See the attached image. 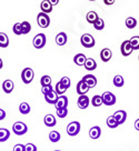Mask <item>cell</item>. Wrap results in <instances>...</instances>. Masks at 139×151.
Returning <instances> with one entry per match:
<instances>
[{
    "label": "cell",
    "mask_w": 139,
    "mask_h": 151,
    "mask_svg": "<svg viewBox=\"0 0 139 151\" xmlns=\"http://www.w3.org/2000/svg\"><path fill=\"white\" fill-rule=\"evenodd\" d=\"M34 77L35 73L31 68H24L22 72H21V79H22V82L26 83V85H28V83H30L31 81L34 80Z\"/></svg>",
    "instance_id": "cell-1"
},
{
    "label": "cell",
    "mask_w": 139,
    "mask_h": 151,
    "mask_svg": "<svg viewBox=\"0 0 139 151\" xmlns=\"http://www.w3.org/2000/svg\"><path fill=\"white\" fill-rule=\"evenodd\" d=\"M80 42H81L82 47L85 48H92L95 46V39L91 36L90 33H85L82 35L81 38H80Z\"/></svg>",
    "instance_id": "cell-2"
},
{
    "label": "cell",
    "mask_w": 139,
    "mask_h": 151,
    "mask_svg": "<svg viewBox=\"0 0 139 151\" xmlns=\"http://www.w3.org/2000/svg\"><path fill=\"white\" fill-rule=\"evenodd\" d=\"M37 22H38V26L41 27V28H47L50 24V18L47 14L45 12H40L37 16Z\"/></svg>",
    "instance_id": "cell-3"
},
{
    "label": "cell",
    "mask_w": 139,
    "mask_h": 151,
    "mask_svg": "<svg viewBox=\"0 0 139 151\" xmlns=\"http://www.w3.org/2000/svg\"><path fill=\"white\" fill-rule=\"evenodd\" d=\"M12 131H14V133L17 134V136H22V134H24L26 132L28 131V128H27V126H26L24 122L18 121V122L14 123V126H12Z\"/></svg>",
    "instance_id": "cell-4"
},
{
    "label": "cell",
    "mask_w": 139,
    "mask_h": 151,
    "mask_svg": "<svg viewBox=\"0 0 139 151\" xmlns=\"http://www.w3.org/2000/svg\"><path fill=\"white\" fill-rule=\"evenodd\" d=\"M79 131H80V123L78 121H72L67 126V133L71 137L77 136Z\"/></svg>",
    "instance_id": "cell-5"
},
{
    "label": "cell",
    "mask_w": 139,
    "mask_h": 151,
    "mask_svg": "<svg viewBox=\"0 0 139 151\" xmlns=\"http://www.w3.org/2000/svg\"><path fill=\"white\" fill-rule=\"evenodd\" d=\"M102 101L106 106H114L116 104V96L110 91H106L102 93Z\"/></svg>",
    "instance_id": "cell-6"
},
{
    "label": "cell",
    "mask_w": 139,
    "mask_h": 151,
    "mask_svg": "<svg viewBox=\"0 0 139 151\" xmlns=\"http://www.w3.org/2000/svg\"><path fill=\"white\" fill-rule=\"evenodd\" d=\"M120 51H121V55L125 57H128L131 55V52L134 51V48L131 46L129 40H125L124 42L121 43V47H120Z\"/></svg>",
    "instance_id": "cell-7"
},
{
    "label": "cell",
    "mask_w": 139,
    "mask_h": 151,
    "mask_svg": "<svg viewBox=\"0 0 139 151\" xmlns=\"http://www.w3.org/2000/svg\"><path fill=\"white\" fill-rule=\"evenodd\" d=\"M46 45V36L43 33H38L36 37L34 38V46L37 49H41L45 47Z\"/></svg>",
    "instance_id": "cell-8"
},
{
    "label": "cell",
    "mask_w": 139,
    "mask_h": 151,
    "mask_svg": "<svg viewBox=\"0 0 139 151\" xmlns=\"http://www.w3.org/2000/svg\"><path fill=\"white\" fill-rule=\"evenodd\" d=\"M89 86L87 85L85 81L80 80L78 83H77V87H76V91L77 93L79 94V96H84V94H86L88 91H89Z\"/></svg>",
    "instance_id": "cell-9"
},
{
    "label": "cell",
    "mask_w": 139,
    "mask_h": 151,
    "mask_svg": "<svg viewBox=\"0 0 139 151\" xmlns=\"http://www.w3.org/2000/svg\"><path fill=\"white\" fill-rule=\"evenodd\" d=\"M77 104H78V107L80 109H87L89 104H90V100H89V98L87 97L86 94H84V96H79Z\"/></svg>",
    "instance_id": "cell-10"
},
{
    "label": "cell",
    "mask_w": 139,
    "mask_h": 151,
    "mask_svg": "<svg viewBox=\"0 0 139 151\" xmlns=\"http://www.w3.org/2000/svg\"><path fill=\"white\" fill-rule=\"evenodd\" d=\"M114 117L116 118V120H117V122L120 124H122V123L126 121V119H127V113H126V111H124V110H118V111H116L115 113H114Z\"/></svg>",
    "instance_id": "cell-11"
},
{
    "label": "cell",
    "mask_w": 139,
    "mask_h": 151,
    "mask_svg": "<svg viewBox=\"0 0 139 151\" xmlns=\"http://www.w3.org/2000/svg\"><path fill=\"white\" fill-rule=\"evenodd\" d=\"M82 81H85L89 86V88H94L97 85V78L94 75H86L82 78Z\"/></svg>",
    "instance_id": "cell-12"
},
{
    "label": "cell",
    "mask_w": 139,
    "mask_h": 151,
    "mask_svg": "<svg viewBox=\"0 0 139 151\" xmlns=\"http://www.w3.org/2000/svg\"><path fill=\"white\" fill-rule=\"evenodd\" d=\"M58 98H59V97H58V93L56 92V90H53V91H51L50 93L45 96L46 101L50 104H56V102L58 101Z\"/></svg>",
    "instance_id": "cell-13"
},
{
    "label": "cell",
    "mask_w": 139,
    "mask_h": 151,
    "mask_svg": "<svg viewBox=\"0 0 139 151\" xmlns=\"http://www.w3.org/2000/svg\"><path fill=\"white\" fill-rule=\"evenodd\" d=\"M111 57H112V52H111V50L109 48H105V49L101 50L100 59L104 62H108L111 59Z\"/></svg>",
    "instance_id": "cell-14"
},
{
    "label": "cell",
    "mask_w": 139,
    "mask_h": 151,
    "mask_svg": "<svg viewBox=\"0 0 139 151\" xmlns=\"http://www.w3.org/2000/svg\"><path fill=\"white\" fill-rule=\"evenodd\" d=\"M68 106V98L66 96H60L59 98H58V101L56 102L55 104V107L56 109H63V108H67Z\"/></svg>",
    "instance_id": "cell-15"
},
{
    "label": "cell",
    "mask_w": 139,
    "mask_h": 151,
    "mask_svg": "<svg viewBox=\"0 0 139 151\" xmlns=\"http://www.w3.org/2000/svg\"><path fill=\"white\" fill-rule=\"evenodd\" d=\"M101 134V129L100 127H98V126H94L92 128H90V130H89V137L91 139H94V140H96L98 138L100 137Z\"/></svg>",
    "instance_id": "cell-16"
},
{
    "label": "cell",
    "mask_w": 139,
    "mask_h": 151,
    "mask_svg": "<svg viewBox=\"0 0 139 151\" xmlns=\"http://www.w3.org/2000/svg\"><path fill=\"white\" fill-rule=\"evenodd\" d=\"M87 59H88V58H86V56H85L84 53H78V55H76L75 58H73V62L76 63L77 66H85Z\"/></svg>",
    "instance_id": "cell-17"
},
{
    "label": "cell",
    "mask_w": 139,
    "mask_h": 151,
    "mask_svg": "<svg viewBox=\"0 0 139 151\" xmlns=\"http://www.w3.org/2000/svg\"><path fill=\"white\" fill-rule=\"evenodd\" d=\"M53 6L49 2L48 0H43L42 2H41V5H40V8H41V11L45 12V14H50L51 11H53Z\"/></svg>",
    "instance_id": "cell-18"
},
{
    "label": "cell",
    "mask_w": 139,
    "mask_h": 151,
    "mask_svg": "<svg viewBox=\"0 0 139 151\" xmlns=\"http://www.w3.org/2000/svg\"><path fill=\"white\" fill-rule=\"evenodd\" d=\"M67 42V35L65 32H59L56 36V43L58 46H65Z\"/></svg>",
    "instance_id": "cell-19"
},
{
    "label": "cell",
    "mask_w": 139,
    "mask_h": 151,
    "mask_svg": "<svg viewBox=\"0 0 139 151\" xmlns=\"http://www.w3.org/2000/svg\"><path fill=\"white\" fill-rule=\"evenodd\" d=\"M14 82L11 80H5L4 81V83H2V90L5 91L6 93H10L12 90H14Z\"/></svg>",
    "instance_id": "cell-20"
},
{
    "label": "cell",
    "mask_w": 139,
    "mask_h": 151,
    "mask_svg": "<svg viewBox=\"0 0 139 151\" xmlns=\"http://www.w3.org/2000/svg\"><path fill=\"white\" fill-rule=\"evenodd\" d=\"M43 122L47 127H53V126H56V118L53 114H47L43 119Z\"/></svg>",
    "instance_id": "cell-21"
},
{
    "label": "cell",
    "mask_w": 139,
    "mask_h": 151,
    "mask_svg": "<svg viewBox=\"0 0 139 151\" xmlns=\"http://www.w3.org/2000/svg\"><path fill=\"white\" fill-rule=\"evenodd\" d=\"M86 19H87V21H88L89 24H94L97 21V20L99 19V17H98V14H97L96 11H89V12L87 14Z\"/></svg>",
    "instance_id": "cell-22"
},
{
    "label": "cell",
    "mask_w": 139,
    "mask_h": 151,
    "mask_svg": "<svg viewBox=\"0 0 139 151\" xmlns=\"http://www.w3.org/2000/svg\"><path fill=\"white\" fill-rule=\"evenodd\" d=\"M85 68H86L88 71H92L97 68V62L92 59V58H88L87 59L86 63H85Z\"/></svg>",
    "instance_id": "cell-23"
},
{
    "label": "cell",
    "mask_w": 139,
    "mask_h": 151,
    "mask_svg": "<svg viewBox=\"0 0 139 151\" xmlns=\"http://www.w3.org/2000/svg\"><path fill=\"white\" fill-rule=\"evenodd\" d=\"M10 137V131L8 129L5 128H1L0 129V142H5L7 141Z\"/></svg>",
    "instance_id": "cell-24"
},
{
    "label": "cell",
    "mask_w": 139,
    "mask_h": 151,
    "mask_svg": "<svg viewBox=\"0 0 139 151\" xmlns=\"http://www.w3.org/2000/svg\"><path fill=\"white\" fill-rule=\"evenodd\" d=\"M9 45V39L8 36L5 32H0V47L1 48H7Z\"/></svg>",
    "instance_id": "cell-25"
},
{
    "label": "cell",
    "mask_w": 139,
    "mask_h": 151,
    "mask_svg": "<svg viewBox=\"0 0 139 151\" xmlns=\"http://www.w3.org/2000/svg\"><path fill=\"white\" fill-rule=\"evenodd\" d=\"M104 104V101H102V96H94V98L91 99V104L94 106V107H100L101 104Z\"/></svg>",
    "instance_id": "cell-26"
},
{
    "label": "cell",
    "mask_w": 139,
    "mask_h": 151,
    "mask_svg": "<svg viewBox=\"0 0 139 151\" xmlns=\"http://www.w3.org/2000/svg\"><path fill=\"white\" fill-rule=\"evenodd\" d=\"M106 122H107V126H108V127L112 128V129H114V128H117L119 126V123L117 122V120H116V118L114 117V114L110 116V117H108Z\"/></svg>",
    "instance_id": "cell-27"
},
{
    "label": "cell",
    "mask_w": 139,
    "mask_h": 151,
    "mask_svg": "<svg viewBox=\"0 0 139 151\" xmlns=\"http://www.w3.org/2000/svg\"><path fill=\"white\" fill-rule=\"evenodd\" d=\"M137 26V20L134 17H128L126 19V27L129 29H134Z\"/></svg>",
    "instance_id": "cell-28"
},
{
    "label": "cell",
    "mask_w": 139,
    "mask_h": 151,
    "mask_svg": "<svg viewBox=\"0 0 139 151\" xmlns=\"http://www.w3.org/2000/svg\"><path fill=\"white\" fill-rule=\"evenodd\" d=\"M19 111L21 114H28L30 112V106L27 102H22L19 106Z\"/></svg>",
    "instance_id": "cell-29"
},
{
    "label": "cell",
    "mask_w": 139,
    "mask_h": 151,
    "mask_svg": "<svg viewBox=\"0 0 139 151\" xmlns=\"http://www.w3.org/2000/svg\"><path fill=\"white\" fill-rule=\"evenodd\" d=\"M60 138H61V136L58 131H51L49 133V140L51 142H58L60 140Z\"/></svg>",
    "instance_id": "cell-30"
},
{
    "label": "cell",
    "mask_w": 139,
    "mask_h": 151,
    "mask_svg": "<svg viewBox=\"0 0 139 151\" xmlns=\"http://www.w3.org/2000/svg\"><path fill=\"white\" fill-rule=\"evenodd\" d=\"M66 91H67V88L61 83V81L57 82V85H56V92H57L58 94H60V96H63V93H65Z\"/></svg>",
    "instance_id": "cell-31"
},
{
    "label": "cell",
    "mask_w": 139,
    "mask_h": 151,
    "mask_svg": "<svg viewBox=\"0 0 139 151\" xmlns=\"http://www.w3.org/2000/svg\"><path fill=\"white\" fill-rule=\"evenodd\" d=\"M124 83H125V81H124V78L121 77V76H115V78H114V85L116 86V87H118V88H120V87H122L124 86Z\"/></svg>",
    "instance_id": "cell-32"
},
{
    "label": "cell",
    "mask_w": 139,
    "mask_h": 151,
    "mask_svg": "<svg viewBox=\"0 0 139 151\" xmlns=\"http://www.w3.org/2000/svg\"><path fill=\"white\" fill-rule=\"evenodd\" d=\"M21 28H22V35H27V33L30 32L31 26L28 21H24V22H21Z\"/></svg>",
    "instance_id": "cell-33"
},
{
    "label": "cell",
    "mask_w": 139,
    "mask_h": 151,
    "mask_svg": "<svg viewBox=\"0 0 139 151\" xmlns=\"http://www.w3.org/2000/svg\"><path fill=\"white\" fill-rule=\"evenodd\" d=\"M131 46L134 48V50H138L139 49V36H135L129 40Z\"/></svg>",
    "instance_id": "cell-34"
},
{
    "label": "cell",
    "mask_w": 139,
    "mask_h": 151,
    "mask_svg": "<svg viewBox=\"0 0 139 151\" xmlns=\"http://www.w3.org/2000/svg\"><path fill=\"white\" fill-rule=\"evenodd\" d=\"M40 83H41V87L50 86L51 85V78L49 76H42L41 79H40Z\"/></svg>",
    "instance_id": "cell-35"
},
{
    "label": "cell",
    "mask_w": 139,
    "mask_h": 151,
    "mask_svg": "<svg viewBox=\"0 0 139 151\" xmlns=\"http://www.w3.org/2000/svg\"><path fill=\"white\" fill-rule=\"evenodd\" d=\"M94 27H95L96 30H102V29L105 28V22H104V20L101 18H99L96 22L94 24Z\"/></svg>",
    "instance_id": "cell-36"
},
{
    "label": "cell",
    "mask_w": 139,
    "mask_h": 151,
    "mask_svg": "<svg viewBox=\"0 0 139 151\" xmlns=\"http://www.w3.org/2000/svg\"><path fill=\"white\" fill-rule=\"evenodd\" d=\"M12 31H14V33H16V35H22V28H21V24H14V28H12Z\"/></svg>",
    "instance_id": "cell-37"
},
{
    "label": "cell",
    "mask_w": 139,
    "mask_h": 151,
    "mask_svg": "<svg viewBox=\"0 0 139 151\" xmlns=\"http://www.w3.org/2000/svg\"><path fill=\"white\" fill-rule=\"evenodd\" d=\"M68 114V109L67 108H63V109H58L57 110V116L59 118H65L67 117Z\"/></svg>",
    "instance_id": "cell-38"
},
{
    "label": "cell",
    "mask_w": 139,
    "mask_h": 151,
    "mask_svg": "<svg viewBox=\"0 0 139 151\" xmlns=\"http://www.w3.org/2000/svg\"><path fill=\"white\" fill-rule=\"evenodd\" d=\"M51 91H53V86H51V85L41 87V92H42L45 96H46V94H48V93H50Z\"/></svg>",
    "instance_id": "cell-39"
},
{
    "label": "cell",
    "mask_w": 139,
    "mask_h": 151,
    "mask_svg": "<svg viewBox=\"0 0 139 151\" xmlns=\"http://www.w3.org/2000/svg\"><path fill=\"white\" fill-rule=\"evenodd\" d=\"M61 83H63V86H65V87H66V88H70V85H71V81H70V79H69V78H68V77H63V78H61Z\"/></svg>",
    "instance_id": "cell-40"
},
{
    "label": "cell",
    "mask_w": 139,
    "mask_h": 151,
    "mask_svg": "<svg viewBox=\"0 0 139 151\" xmlns=\"http://www.w3.org/2000/svg\"><path fill=\"white\" fill-rule=\"evenodd\" d=\"M14 151H26V145H22V143H17V145H14Z\"/></svg>",
    "instance_id": "cell-41"
},
{
    "label": "cell",
    "mask_w": 139,
    "mask_h": 151,
    "mask_svg": "<svg viewBox=\"0 0 139 151\" xmlns=\"http://www.w3.org/2000/svg\"><path fill=\"white\" fill-rule=\"evenodd\" d=\"M26 151H37V147L34 143H27L26 145Z\"/></svg>",
    "instance_id": "cell-42"
},
{
    "label": "cell",
    "mask_w": 139,
    "mask_h": 151,
    "mask_svg": "<svg viewBox=\"0 0 139 151\" xmlns=\"http://www.w3.org/2000/svg\"><path fill=\"white\" fill-rule=\"evenodd\" d=\"M115 1H116V0H104V2H105V5H107V6H111V5H114V4H115Z\"/></svg>",
    "instance_id": "cell-43"
},
{
    "label": "cell",
    "mask_w": 139,
    "mask_h": 151,
    "mask_svg": "<svg viewBox=\"0 0 139 151\" xmlns=\"http://www.w3.org/2000/svg\"><path fill=\"white\" fill-rule=\"evenodd\" d=\"M5 118H6V112L1 109L0 110V120H4Z\"/></svg>",
    "instance_id": "cell-44"
},
{
    "label": "cell",
    "mask_w": 139,
    "mask_h": 151,
    "mask_svg": "<svg viewBox=\"0 0 139 151\" xmlns=\"http://www.w3.org/2000/svg\"><path fill=\"white\" fill-rule=\"evenodd\" d=\"M135 129L139 131V119H137V120L135 121Z\"/></svg>",
    "instance_id": "cell-45"
},
{
    "label": "cell",
    "mask_w": 139,
    "mask_h": 151,
    "mask_svg": "<svg viewBox=\"0 0 139 151\" xmlns=\"http://www.w3.org/2000/svg\"><path fill=\"white\" fill-rule=\"evenodd\" d=\"M49 2L53 6H56V5H58V2H59V0H48Z\"/></svg>",
    "instance_id": "cell-46"
},
{
    "label": "cell",
    "mask_w": 139,
    "mask_h": 151,
    "mask_svg": "<svg viewBox=\"0 0 139 151\" xmlns=\"http://www.w3.org/2000/svg\"><path fill=\"white\" fill-rule=\"evenodd\" d=\"M89 1H96V0H89Z\"/></svg>",
    "instance_id": "cell-47"
},
{
    "label": "cell",
    "mask_w": 139,
    "mask_h": 151,
    "mask_svg": "<svg viewBox=\"0 0 139 151\" xmlns=\"http://www.w3.org/2000/svg\"><path fill=\"white\" fill-rule=\"evenodd\" d=\"M55 151H61V150H55Z\"/></svg>",
    "instance_id": "cell-48"
},
{
    "label": "cell",
    "mask_w": 139,
    "mask_h": 151,
    "mask_svg": "<svg viewBox=\"0 0 139 151\" xmlns=\"http://www.w3.org/2000/svg\"><path fill=\"white\" fill-rule=\"evenodd\" d=\"M138 60H139V56H138Z\"/></svg>",
    "instance_id": "cell-49"
}]
</instances>
